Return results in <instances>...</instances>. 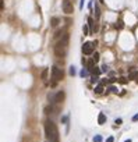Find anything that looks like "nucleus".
Masks as SVG:
<instances>
[{
  "label": "nucleus",
  "mask_w": 138,
  "mask_h": 142,
  "mask_svg": "<svg viewBox=\"0 0 138 142\" xmlns=\"http://www.w3.org/2000/svg\"><path fill=\"white\" fill-rule=\"evenodd\" d=\"M45 134L50 142H59V131H57V127L53 121L46 120L45 123Z\"/></svg>",
  "instance_id": "1"
},
{
  "label": "nucleus",
  "mask_w": 138,
  "mask_h": 142,
  "mask_svg": "<svg viewBox=\"0 0 138 142\" xmlns=\"http://www.w3.org/2000/svg\"><path fill=\"white\" fill-rule=\"evenodd\" d=\"M64 77V72L63 70H60L59 67H52V78L55 81H61Z\"/></svg>",
  "instance_id": "2"
},
{
  "label": "nucleus",
  "mask_w": 138,
  "mask_h": 142,
  "mask_svg": "<svg viewBox=\"0 0 138 142\" xmlns=\"http://www.w3.org/2000/svg\"><path fill=\"white\" fill-rule=\"evenodd\" d=\"M94 49H95V46H94L92 42H85L82 45V53L84 55H92L94 53Z\"/></svg>",
  "instance_id": "3"
},
{
  "label": "nucleus",
  "mask_w": 138,
  "mask_h": 142,
  "mask_svg": "<svg viewBox=\"0 0 138 142\" xmlns=\"http://www.w3.org/2000/svg\"><path fill=\"white\" fill-rule=\"evenodd\" d=\"M63 11L66 14H73L74 13V6L70 0H64L63 1Z\"/></svg>",
  "instance_id": "4"
},
{
  "label": "nucleus",
  "mask_w": 138,
  "mask_h": 142,
  "mask_svg": "<svg viewBox=\"0 0 138 142\" xmlns=\"http://www.w3.org/2000/svg\"><path fill=\"white\" fill-rule=\"evenodd\" d=\"M55 52H56V55L59 56V57H61V56H64V53H66V47L59 42L56 46H55Z\"/></svg>",
  "instance_id": "5"
},
{
  "label": "nucleus",
  "mask_w": 138,
  "mask_h": 142,
  "mask_svg": "<svg viewBox=\"0 0 138 142\" xmlns=\"http://www.w3.org/2000/svg\"><path fill=\"white\" fill-rule=\"evenodd\" d=\"M63 99H64V92L60 91V92H57L56 96H55V103H60Z\"/></svg>",
  "instance_id": "6"
},
{
  "label": "nucleus",
  "mask_w": 138,
  "mask_h": 142,
  "mask_svg": "<svg viewBox=\"0 0 138 142\" xmlns=\"http://www.w3.org/2000/svg\"><path fill=\"white\" fill-rule=\"evenodd\" d=\"M106 123V116H105V113H99V116H98V124H105Z\"/></svg>",
  "instance_id": "7"
},
{
  "label": "nucleus",
  "mask_w": 138,
  "mask_h": 142,
  "mask_svg": "<svg viewBox=\"0 0 138 142\" xmlns=\"http://www.w3.org/2000/svg\"><path fill=\"white\" fill-rule=\"evenodd\" d=\"M60 24V20L57 18V17H53V18H50V25L52 27H57Z\"/></svg>",
  "instance_id": "8"
},
{
  "label": "nucleus",
  "mask_w": 138,
  "mask_h": 142,
  "mask_svg": "<svg viewBox=\"0 0 138 142\" xmlns=\"http://www.w3.org/2000/svg\"><path fill=\"white\" fill-rule=\"evenodd\" d=\"M128 79H138V71H131L130 75H128Z\"/></svg>",
  "instance_id": "9"
},
{
  "label": "nucleus",
  "mask_w": 138,
  "mask_h": 142,
  "mask_svg": "<svg viewBox=\"0 0 138 142\" xmlns=\"http://www.w3.org/2000/svg\"><path fill=\"white\" fill-rule=\"evenodd\" d=\"M95 92H96V93H102V92H103V84L98 85V87L95 88Z\"/></svg>",
  "instance_id": "10"
},
{
  "label": "nucleus",
  "mask_w": 138,
  "mask_h": 142,
  "mask_svg": "<svg viewBox=\"0 0 138 142\" xmlns=\"http://www.w3.org/2000/svg\"><path fill=\"white\" fill-rule=\"evenodd\" d=\"M88 24H89L91 32H94V31H95V29H94V20H92V17H89V18H88Z\"/></svg>",
  "instance_id": "11"
},
{
  "label": "nucleus",
  "mask_w": 138,
  "mask_h": 142,
  "mask_svg": "<svg viewBox=\"0 0 138 142\" xmlns=\"http://www.w3.org/2000/svg\"><path fill=\"white\" fill-rule=\"evenodd\" d=\"M48 72H49V68H45V70L42 71V79H43V81L48 78Z\"/></svg>",
  "instance_id": "12"
},
{
  "label": "nucleus",
  "mask_w": 138,
  "mask_h": 142,
  "mask_svg": "<svg viewBox=\"0 0 138 142\" xmlns=\"http://www.w3.org/2000/svg\"><path fill=\"white\" fill-rule=\"evenodd\" d=\"M99 16H100V10H99V6H98V4H95V17H96V18H99Z\"/></svg>",
  "instance_id": "13"
},
{
  "label": "nucleus",
  "mask_w": 138,
  "mask_h": 142,
  "mask_svg": "<svg viewBox=\"0 0 138 142\" xmlns=\"http://www.w3.org/2000/svg\"><path fill=\"white\" fill-rule=\"evenodd\" d=\"M80 74H81V77H82V78H84V77H88V70H85V68H82Z\"/></svg>",
  "instance_id": "14"
},
{
  "label": "nucleus",
  "mask_w": 138,
  "mask_h": 142,
  "mask_svg": "<svg viewBox=\"0 0 138 142\" xmlns=\"http://www.w3.org/2000/svg\"><path fill=\"white\" fill-rule=\"evenodd\" d=\"M92 72H94V74H95V75H98V74H100V70H99V67H94V68H92Z\"/></svg>",
  "instance_id": "15"
},
{
  "label": "nucleus",
  "mask_w": 138,
  "mask_h": 142,
  "mask_svg": "<svg viewBox=\"0 0 138 142\" xmlns=\"http://www.w3.org/2000/svg\"><path fill=\"white\" fill-rule=\"evenodd\" d=\"M92 60H94L95 63H98V61H99V53H95V55H94V57H92Z\"/></svg>",
  "instance_id": "16"
},
{
  "label": "nucleus",
  "mask_w": 138,
  "mask_h": 142,
  "mask_svg": "<svg viewBox=\"0 0 138 142\" xmlns=\"http://www.w3.org/2000/svg\"><path fill=\"white\" fill-rule=\"evenodd\" d=\"M94 142H102V137H100V135H95Z\"/></svg>",
  "instance_id": "17"
},
{
  "label": "nucleus",
  "mask_w": 138,
  "mask_h": 142,
  "mask_svg": "<svg viewBox=\"0 0 138 142\" xmlns=\"http://www.w3.org/2000/svg\"><path fill=\"white\" fill-rule=\"evenodd\" d=\"M70 75H75V67H70Z\"/></svg>",
  "instance_id": "18"
},
{
  "label": "nucleus",
  "mask_w": 138,
  "mask_h": 142,
  "mask_svg": "<svg viewBox=\"0 0 138 142\" xmlns=\"http://www.w3.org/2000/svg\"><path fill=\"white\" fill-rule=\"evenodd\" d=\"M82 29H84V35L87 36V35H88V27H87V25H84V28H82Z\"/></svg>",
  "instance_id": "19"
},
{
  "label": "nucleus",
  "mask_w": 138,
  "mask_h": 142,
  "mask_svg": "<svg viewBox=\"0 0 138 142\" xmlns=\"http://www.w3.org/2000/svg\"><path fill=\"white\" fill-rule=\"evenodd\" d=\"M110 91H112L113 93H117V88H114V87H110Z\"/></svg>",
  "instance_id": "20"
},
{
  "label": "nucleus",
  "mask_w": 138,
  "mask_h": 142,
  "mask_svg": "<svg viewBox=\"0 0 138 142\" xmlns=\"http://www.w3.org/2000/svg\"><path fill=\"white\" fill-rule=\"evenodd\" d=\"M121 123H123V120H121V118H117V120H116V124H117V126H120Z\"/></svg>",
  "instance_id": "21"
},
{
  "label": "nucleus",
  "mask_w": 138,
  "mask_h": 142,
  "mask_svg": "<svg viewBox=\"0 0 138 142\" xmlns=\"http://www.w3.org/2000/svg\"><path fill=\"white\" fill-rule=\"evenodd\" d=\"M106 142H114V138L113 137H109V138L106 139Z\"/></svg>",
  "instance_id": "22"
},
{
  "label": "nucleus",
  "mask_w": 138,
  "mask_h": 142,
  "mask_svg": "<svg viewBox=\"0 0 138 142\" xmlns=\"http://www.w3.org/2000/svg\"><path fill=\"white\" fill-rule=\"evenodd\" d=\"M60 35H61V31H57L56 33H55V38H59Z\"/></svg>",
  "instance_id": "23"
},
{
  "label": "nucleus",
  "mask_w": 138,
  "mask_h": 142,
  "mask_svg": "<svg viewBox=\"0 0 138 142\" xmlns=\"http://www.w3.org/2000/svg\"><path fill=\"white\" fill-rule=\"evenodd\" d=\"M119 82H120V84H126L127 81H126V78H120L119 79Z\"/></svg>",
  "instance_id": "24"
},
{
  "label": "nucleus",
  "mask_w": 138,
  "mask_h": 142,
  "mask_svg": "<svg viewBox=\"0 0 138 142\" xmlns=\"http://www.w3.org/2000/svg\"><path fill=\"white\" fill-rule=\"evenodd\" d=\"M49 111H52V107H46V109H45V113H46V114H49Z\"/></svg>",
  "instance_id": "25"
},
{
  "label": "nucleus",
  "mask_w": 138,
  "mask_h": 142,
  "mask_svg": "<svg viewBox=\"0 0 138 142\" xmlns=\"http://www.w3.org/2000/svg\"><path fill=\"white\" fill-rule=\"evenodd\" d=\"M84 1H85V0H81V3H80V8H81V10L84 8Z\"/></svg>",
  "instance_id": "26"
},
{
  "label": "nucleus",
  "mask_w": 138,
  "mask_h": 142,
  "mask_svg": "<svg viewBox=\"0 0 138 142\" xmlns=\"http://www.w3.org/2000/svg\"><path fill=\"white\" fill-rule=\"evenodd\" d=\"M132 121H138V114H135V116L132 117Z\"/></svg>",
  "instance_id": "27"
},
{
  "label": "nucleus",
  "mask_w": 138,
  "mask_h": 142,
  "mask_svg": "<svg viewBox=\"0 0 138 142\" xmlns=\"http://www.w3.org/2000/svg\"><path fill=\"white\" fill-rule=\"evenodd\" d=\"M98 79H99V78H98V77H92V82H96Z\"/></svg>",
  "instance_id": "28"
},
{
  "label": "nucleus",
  "mask_w": 138,
  "mask_h": 142,
  "mask_svg": "<svg viewBox=\"0 0 138 142\" xmlns=\"http://www.w3.org/2000/svg\"><path fill=\"white\" fill-rule=\"evenodd\" d=\"M0 8H1V10H4V3H3V1L0 3Z\"/></svg>",
  "instance_id": "29"
},
{
  "label": "nucleus",
  "mask_w": 138,
  "mask_h": 142,
  "mask_svg": "<svg viewBox=\"0 0 138 142\" xmlns=\"http://www.w3.org/2000/svg\"><path fill=\"white\" fill-rule=\"evenodd\" d=\"M102 70H103V71H107V66H106V64L103 66V67H102Z\"/></svg>",
  "instance_id": "30"
},
{
  "label": "nucleus",
  "mask_w": 138,
  "mask_h": 142,
  "mask_svg": "<svg viewBox=\"0 0 138 142\" xmlns=\"http://www.w3.org/2000/svg\"><path fill=\"white\" fill-rule=\"evenodd\" d=\"M124 142H131V139H127V141H124Z\"/></svg>",
  "instance_id": "31"
},
{
  "label": "nucleus",
  "mask_w": 138,
  "mask_h": 142,
  "mask_svg": "<svg viewBox=\"0 0 138 142\" xmlns=\"http://www.w3.org/2000/svg\"><path fill=\"white\" fill-rule=\"evenodd\" d=\"M99 1H100V3H105V1H103V0H99Z\"/></svg>",
  "instance_id": "32"
},
{
  "label": "nucleus",
  "mask_w": 138,
  "mask_h": 142,
  "mask_svg": "<svg viewBox=\"0 0 138 142\" xmlns=\"http://www.w3.org/2000/svg\"><path fill=\"white\" fill-rule=\"evenodd\" d=\"M137 84H138V79H137Z\"/></svg>",
  "instance_id": "33"
}]
</instances>
